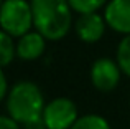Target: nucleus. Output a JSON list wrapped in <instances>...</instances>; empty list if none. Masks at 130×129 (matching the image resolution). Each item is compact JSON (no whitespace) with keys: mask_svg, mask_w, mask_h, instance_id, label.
Instances as JSON below:
<instances>
[{"mask_svg":"<svg viewBox=\"0 0 130 129\" xmlns=\"http://www.w3.org/2000/svg\"><path fill=\"white\" fill-rule=\"evenodd\" d=\"M35 28L46 40L58 42L69 33L73 12L68 0H30Z\"/></svg>","mask_w":130,"mask_h":129,"instance_id":"1","label":"nucleus"},{"mask_svg":"<svg viewBox=\"0 0 130 129\" xmlns=\"http://www.w3.org/2000/svg\"><path fill=\"white\" fill-rule=\"evenodd\" d=\"M44 106L46 104L40 86L26 80L15 83L5 98L7 114L18 121L22 126L36 118H41Z\"/></svg>","mask_w":130,"mask_h":129,"instance_id":"2","label":"nucleus"},{"mask_svg":"<svg viewBox=\"0 0 130 129\" xmlns=\"http://www.w3.org/2000/svg\"><path fill=\"white\" fill-rule=\"evenodd\" d=\"M105 27H107V22H105L104 15L97 12L79 13L77 20L74 22V30H76L77 38L84 43H97L104 36Z\"/></svg>","mask_w":130,"mask_h":129,"instance_id":"6","label":"nucleus"},{"mask_svg":"<svg viewBox=\"0 0 130 129\" xmlns=\"http://www.w3.org/2000/svg\"><path fill=\"white\" fill-rule=\"evenodd\" d=\"M23 127L25 129H48L46 124H44V121H43V116L36 118V119L30 121V123H26V124H23Z\"/></svg>","mask_w":130,"mask_h":129,"instance_id":"15","label":"nucleus"},{"mask_svg":"<svg viewBox=\"0 0 130 129\" xmlns=\"http://www.w3.org/2000/svg\"><path fill=\"white\" fill-rule=\"evenodd\" d=\"M122 70L119 66L117 60L112 58H99L91 66V81L95 89L102 93H109L117 88L120 83Z\"/></svg>","mask_w":130,"mask_h":129,"instance_id":"5","label":"nucleus"},{"mask_svg":"<svg viewBox=\"0 0 130 129\" xmlns=\"http://www.w3.org/2000/svg\"><path fill=\"white\" fill-rule=\"evenodd\" d=\"M17 56V43H13V36L7 32L0 33V64L3 68L8 66Z\"/></svg>","mask_w":130,"mask_h":129,"instance_id":"9","label":"nucleus"},{"mask_svg":"<svg viewBox=\"0 0 130 129\" xmlns=\"http://www.w3.org/2000/svg\"><path fill=\"white\" fill-rule=\"evenodd\" d=\"M77 118V106L69 98H54L43 109V121L48 129H71Z\"/></svg>","mask_w":130,"mask_h":129,"instance_id":"4","label":"nucleus"},{"mask_svg":"<svg viewBox=\"0 0 130 129\" xmlns=\"http://www.w3.org/2000/svg\"><path fill=\"white\" fill-rule=\"evenodd\" d=\"M8 91H10V88H8V81H7V76H5V73H0V98L2 99H5L7 98V94H8Z\"/></svg>","mask_w":130,"mask_h":129,"instance_id":"14","label":"nucleus"},{"mask_svg":"<svg viewBox=\"0 0 130 129\" xmlns=\"http://www.w3.org/2000/svg\"><path fill=\"white\" fill-rule=\"evenodd\" d=\"M46 50V38L41 33L36 30L18 36V42H17V56L23 61H33V60H38L40 56L44 53Z\"/></svg>","mask_w":130,"mask_h":129,"instance_id":"8","label":"nucleus"},{"mask_svg":"<svg viewBox=\"0 0 130 129\" xmlns=\"http://www.w3.org/2000/svg\"><path fill=\"white\" fill-rule=\"evenodd\" d=\"M68 2L76 13H91L99 12L102 7L107 5L109 0H68Z\"/></svg>","mask_w":130,"mask_h":129,"instance_id":"12","label":"nucleus"},{"mask_svg":"<svg viewBox=\"0 0 130 129\" xmlns=\"http://www.w3.org/2000/svg\"><path fill=\"white\" fill-rule=\"evenodd\" d=\"M20 126H22V124H20L18 121H15L13 118H10L8 114L0 118V129H22Z\"/></svg>","mask_w":130,"mask_h":129,"instance_id":"13","label":"nucleus"},{"mask_svg":"<svg viewBox=\"0 0 130 129\" xmlns=\"http://www.w3.org/2000/svg\"><path fill=\"white\" fill-rule=\"evenodd\" d=\"M71 129H112L109 121L99 114H84L76 119Z\"/></svg>","mask_w":130,"mask_h":129,"instance_id":"10","label":"nucleus"},{"mask_svg":"<svg viewBox=\"0 0 130 129\" xmlns=\"http://www.w3.org/2000/svg\"><path fill=\"white\" fill-rule=\"evenodd\" d=\"M104 18L110 30L122 35L130 33V0H109Z\"/></svg>","mask_w":130,"mask_h":129,"instance_id":"7","label":"nucleus"},{"mask_svg":"<svg viewBox=\"0 0 130 129\" xmlns=\"http://www.w3.org/2000/svg\"><path fill=\"white\" fill-rule=\"evenodd\" d=\"M0 25L13 38L28 33L35 27L30 0H3L0 7Z\"/></svg>","mask_w":130,"mask_h":129,"instance_id":"3","label":"nucleus"},{"mask_svg":"<svg viewBox=\"0 0 130 129\" xmlns=\"http://www.w3.org/2000/svg\"><path fill=\"white\" fill-rule=\"evenodd\" d=\"M115 60H117L122 73L130 78V33L124 35V38L120 40L117 46V53H115Z\"/></svg>","mask_w":130,"mask_h":129,"instance_id":"11","label":"nucleus"}]
</instances>
